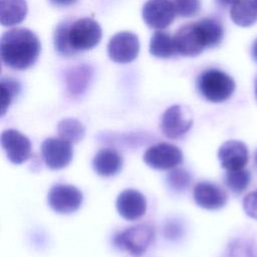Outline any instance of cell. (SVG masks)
Instances as JSON below:
<instances>
[{"instance_id": "obj_1", "label": "cell", "mask_w": 257, "mask_h": 257, "mask_svg": "<svg viewBox=\"0 0 257 257\" xmlns=\"http://www.w3.org/2000/svg\"><path fill=\"white\" fill-rule=\"evenodd\" d=\"M40 49L38 37L27 28L10 29L1 37V59L12 69L23 70L32 66L39 56Z\"/></svg>"}, {"instance_id": "obj_2", "label": "cell", "mask_w": 257, "mask_h": 257, "mask_svg": "<svg viewBox=\"0 0 257 257\" xmlns=\"http://www.w3.org/2000/svg\"><path fill=\"white\" fill-rule=\"evenodd\" d=\"M197 88L201 95L211 102L227 100L235 90L234 79L226 72L209 68L198 76Z\"/></svg>"}, {"instance_id": "obj_3", "label": "cell", "mask_w": 257, "mask_h": 257, "mask_svg": "<svg viewBox=\"0 0 257 257\" xmlns=\"http://www.w3.org/2000/svg\"><path fill=\"white\" fill-rule=\"evenodd\" d=\"M155 236L154 228L149 224H138L126 228L115 235V247L135 257L143 256L151 245Z\"/></svg>"}, {"instance_id": "obj_4", "label": "cell", "mask_w": 257, "mask_h": 257, "mask_svg": "<svg viewBox=\"0 0 257 257\" xmlns=\"http://www.w3.org/2000/svg\"><path fill=\"white\" fill-rule=\"evenodd\" d=\"M101 35L99 24L88 17L71 22L68 31L70 45L76 53L94 48L99 43Z\"/></svg>"}, {"instance_id": "obj_5", "label": "cell", "mask_w": 257, "mask_h": 257, "mask_svg": "<svg viewBox=\"0 0 257 257\" xmlns=\"http://www.w3.org/2000/svg\"><path fill=\"white\" fill-rule=\"evenodd\" d=\"M173 40L176 52L184 56H197L208 48L206 38L197 21L181 26L173 36Z\"/></svg>"}, {"instance_id": "obj_6", "label": "cell", "mask_w": 257, "mask_h": 257, "mask_svg": "<svg viewBox=\"0 0 257 257\" xmlns=\"http://www.w3.org/2000/svg\"><path fill=\"white\" fill-rule=\"evenodd\" d=\"M81 191L72 185L56 184L52 186L47 195L49 207L59 214H70L79 209L82 204Z\"/></svg>"}, {"instance_id": "obj_7", "label": "cell", "mask_w": 257, "mask_h": 257, "mask_svg": "<svg viewBox=\"0 0 257 257\" xmlns=\"http://www.w3.org/2000/svg\"><path fill=\"white\" fill-rule=\"evenodd\" d=\"M192 124L191 110L181 104H174L167 108L161 119V130L169 139L181 138L191 128Z\"/></svg>"}, {"instance_id": "obj_8", "label": "cell", "mask_w": 257, "mask_h": 257, "mask_svg": "<svg viewBox=\"0 0 257 257\" xmlns=\"http://www.w3.org/2000/svg\"><path fill=\"white\" fill-rule=\"evenodd\" d=\"M140 51L138 36L130 31H121L114 34L107 45L109 58L117 63H128L134 61Z\"/></svg>"}, {"instance_id": "obj_9", "label": "cell", "mask_w": 257, "mask_h": 257, "mask_svg": "<svg viewBox=\"0 0 257 257\" xmlns=\"http://www.w3.org/2000/svg\"><path fill=\"white\" fill-rule=\"evenodd\" d=\"M183 161L181 150L169 143H159L150 147L144 154V162L156 170H170Z\"/></svg>"}, {"instance_id": "obj_10", "label": "cell", "mask_w": 257, "mask_h": 257, "mask_svg": "<svg viewBox=\"0 0 257 257\" xmlns=\"http://www.w3.org/2000/svg\"><path fill=\"white\" fill-rule=\"evenodd\" d=\"M72 144L60 138H48L41 145L45 165L51 170H60L69 165L73 157Z\"/></svg>"}, {"instance_id": "obj_11", "label": "cell", "mask_w": 257, "mask_h": 257, "mask_svg": "<svg viewBox=\"0 0 257 257\" xmlns=\"http://www.w3.org/2000/svg\"><path fill=\"white\" fill-rule=\"evenodd\" d=\"M143 19L154 29L168 27L176 17V10L171 0H148L143 7Z\"/></svg>"}, {"instance_id": "obj_12", "label": "cell", "mask_w": 257, "mask_h": 257, "mask_svg": "<svg viewBox=\"0 0 257 257\" xmlns=\"http://www.w3.org/2000/svg\"><path fill=\"white\" fill-rule=\"evenodd\" d=\"M1 146L8 160L15 165L26 162L31 155L29 139L17 130L4 131L1 135Z\"/></svg>"}, {"instance_id": "obj_13", "label": "cell", "mask_w": 257, "mask_h": 257, "mask_svg": "<svg viewBox=\"0 0 257 257\" xmlns=\"http://www.w3.org/2000/svg\"><path fill=\"white\" fill-rule=\"evenodd\" d=\"M118 214L127 221H135L143 217L147 211V200L145 196L134 189L123 190L115 202Z\"/></svg>"}, {"instance_id": "obj_14", "label": "cell", "mask_w": 257, "mask_h": 257, "mask_svg": "<svg viewBox=\"0 0 257 257\" xmlns=\"http://www.w3.org/2000/svg\"><path fill=\"white\" fill-rule=\"evenodd\" d=\"M218 159L223 169L227 171L240 170L248 163V149L244 143L230 140L219 148Z\"/></svg>"}, {"instance_id": "obj_15", "label": "cell", "mask_w": 257, "mask_h": 257, "mask_svg": "<svg viewBox=\"0 0 257 257\" xmlns=\"http://www.w3.org/2000/svg\"><path fill=\"white\" fill-rule=\"evenodd\" d=\"M193 198L198 206L207 210H218L227 203V194L218 185L200 182L193 190Z\"/></svg>"}, {"instance_id": "obj_16", "label": "cell", "mask_w": 257, "mask_h": 257, "mask_svg": "<svg viewBox=\"0 0 257 257\" xmlns=\"http://www.w3.org/2000/svg\"><path fill=\"white\" fill-rule=\"evenodd\" d=\"M92 166L97 175L111 177L121 170L122 158L119 153L113 149H101L94 156Z\"/></svg>"}, {"instance_id": "obj_17", "label": "cell", "mask_w": 257, "mask_h": 257, "mask_svg": "<svg viewBox=\"0 0 257 257\" xmlns=\"http://www.w3.org/2000/svg\"><path fill=\"white\" fill-rule=\"evenodd\" d=\"M93 70L90 65L78 64L67 69L65 73V83L71 95L82 94L92 78Z\"/></svg>"}, {"instance_id": "obj_18", "label": "cell", "mask_w": 257, "mask_h": 257, "mask_svg": "<svg viewBox=\"0 0 257 257\" xmlns=\"http://www.w3.org/2000/svg\"><path fill=\"white\" fill-rule=\"evenodd\" d=\"M25 0H0V22L3 26H13L21 23L27 14Z\"/></svg>"}, {"instance_id": "obj_19", "label": "cell", "mask_w": 257, "mask_h": 257, "mask_svg": "<svg viewBox=\"0 0 257 257\" xmlns=\"http://www.w3.org/2000/svg\"><path fill=\"white\" fill-rule=\"evenodd\" d=\"M232 21L241 27H249L257 21V5L253 0H237L230 8Z\"/></svg>"}, {"instance_id": "obj_20", "label": "cell", "mask_w": 257, "mask_h": 257, "mask_svg": "<svg viewBox=\"0 0 257 257\" xmlns=\"http://www.w3.org/2000/svg\"><path fill=\"white\" fill-rule=\"evenodd\" d=\"M150 53L158 58H169L176 54L173 37L165 31H156L151 37Z\"/></svg>"}, {"instance_id": "obj_21", "label": "cell", "mask_w": 257, "mask_h": 257, "mask_svg": "<svg viewBox=\"0 0 257 257\" xmlns=\"http://www.w3.org/2000/svg\"><path fill=\"white\" fill-rule=\"evenodd\" d=\"M207 41L208 48L218 46L224 36L222 22L216 17H204L197 21Z\"/></svg>"}, {"instance_id": "obj_22", "label": "cell", "mask_w": 257, "mask_h": 257, "mask_svg": "<svg viewBox=\"0 0 257 257\" xmlns=\"http://www.w3.org/2000/svg\"><path fill=\"white\" fill-rule=\"evenodd\" d=\"M57 134L60 139L67 141L70 144H76L83 139L85 127L78 119L67 117L58 122Z\"/></svg>"}, {"instance_id": "obj_23", "label": "cell", "mask_w": 257, "mask_h": 257, "mask_svg": "<svg viewBox=\"0 0 257 257\" xmlns=\"http://www.w3.org/2000/svg\"><path fill=\"white\" fill-rule=\"evenodd\" d=\"M71 22L65 20L60 22L53 34V43L55 50L62 56H73L77 54L71 47L68 37V31Z\"/></svg>"}, {"instance_id": "obj_24", "label": "cell", "mask_w": 257, "mask_h": 257, "mask_svg": "<svg viewBox=\"0 0 257 257\" xmlns=\"http://www.w3.org/2000/svg\"><path fill=\"white\" fill-rule=\"evenodd\" d=\"M222 257H257V246L250 239H236L229 243Z\"/></svg>"}, {"instance_id": "obj_25", "label": "cell", "mask_w": 257, "mask_h": 257, "mask_svg": "<svg viewBox=\"0 0 257 257\" xmlns=\"http://www.w3.org/2000/svg\"><path fill=\"white\" fill-rule=\"evenodd\" d=\"M20 83L11 77H2L0 80V89H1V108L0 114L3 116L14 98L20 92Z\"/></svg>"}, {"instance_id": "obj_26", "label": "cell", "mask_w": 257, "mask_h": 257, "mask_svg": "<svg viewBox=\"0 0 257 257\" xmlns=\"http://www.w3.org/2000/svg\"><path fill=\"white\" fill-rule=\"evenodd\" d=\"M250 173L247 170L240 169L235 171H227L225 175L226 186L235 194L244 192L250 183Z\"/></svg>"}, {"instance_id": "obj_27", "label": "cell", "mask_w": 257, "mask_h": 257, "mask_svg": "<svg viewBox=\"0 0 257 257\" xmlns=\"http://www.w3.org/2000/svg\"><path fill=\"white\" fill-rule=\"evenodd\" d=\"M167 181H168L169 187L172 190H174L175 192L181 193L190 186L191 175L188 171L182 168H177L172 170L168 174Z\"/></svg>"}, {"instance_id": "obj_28", "label": "cell", "mask_w": 257, "mask_h": 257, "mask_svg": "<svg viewBox=\"0 0 257 257\" xmlns=\"http://www.w3.org/2000/svg\"><path fill=\"white\" fill-rule=\"evenodd\" d=\"M176 14L180 17H193L196 16L201 9L200 0H172Z\"/></svg>"}, {"instance_id": "obj_29", "label": "cell", "mask_w": 257, "mask_h": 257, "mask_svg": "<svg viewBox=\"0 0 257 257\" xmlns=\"http://www.w3.org/2000/svg\"><path fill=\"white\" fill-rule=\"evenodd\" d=\"M243 208L248 216L257 220V190L250 192L245 196L243 200Z\"/></svg>"}, {"instance_id": "obj_30", "label": "cell", "mask_w": 257, "mask_h": 257, "mask_svg": "<svg viewBox=\"0 0 257 257\" xmlns=\"http://www.w3.org/2000/svg\"><path fill=\"white\" fill-rule=\"evenodd\" d=\"M183 233V228L179 223L170 222L165 227V235L167 238L171 240H176L177 238L181 237Z\"/></svg>"}, {"instance_id": "obj_31", "label": "cell", "mask_w": 257, "mask_h": 257, "mask_svg": "<svg viewBox=\"0 0 257 257\" xmlns=\"http://www.w3.org/2000/svg\"><path fill=\"white\" fill-rule=\"evenodd\" d=\"M51 4L57 7H66L74 4L77 0H49Z\"/></svg>"}, {"instance_id": "obj_32", "label": "cell", "mask_w": 257, "mask_h": 257, "mask_svg": "<svg viewBox=\"0 0 257 257\" xmlns=\"http://www.w3.org/2000/svg\"><path fill=\"white\" fill-rule=\"evenodd\" d=\"M216 3L222 7V8H226L228 6H232L237 0H215Z\"/></svg>"}, {"instance_id": "obj_33", "label": "cell", "mask_w": 257, "mask_h": 257, "mask_svg": "<svg viewBox=\"0 0 257 257\" xmlns=\"http://www.w3.org/2000/svg\"><path fill=\"white\" fill-rule=\"evenodd\" d=\"M251 54H252V58L254 59V61L257 62V38L254 40V42L252 44Z\"/></svg>"}, {"instance_id": "obj_34", "label": "cell", "mask_w": 257, "mask_h": 257, "mask_svg": "<svg viewBox=\"0 0 257 257\" xmlns=\"http://www.w3.org/2000/svg\"><path fill=\"white\" fill-rule=\"evenodd\" d=\"M255 95H256V98H257V78H256V81H255Z\"/></svg>"}, {"instance_id": "obj_35", "label": "cell", "mask_w": 257, "mask_h": 257, "mask_svg": "<svg viewBox=\"0 0 257 257\" xmlns=\"http://www.w3.org/2000/svg\"><path fill=\"white\" fill-rule=\"evenodd\" d=\"M255 162H256V165H257V153H256V156H255Z\"/></svg>"}, {"instance_id": "obj_36", "label": "cell", "mask_w": 257, "mask_h": 257, "mask_svg": "<svg viewBox=\"0 0 257 257\" xmlns=\"http://www.w3.org/2000/svg\"><path fill=\"white\" fill-rule=\"evenodd\" d=\"M253 1H254V2H255V4L257 5V0H253Z\"/></svg>"}]
</instances>
